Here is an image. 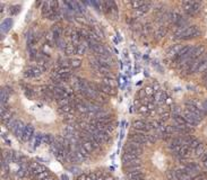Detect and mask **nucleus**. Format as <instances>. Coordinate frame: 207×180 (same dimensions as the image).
<instances>
[{
  "label": "nucleus",
  "instance_id": "nucleus-9",
  "mask_svg": "<svg viewBox=\"0 0 207 180\" xmlns=\"http://www.w3.org/2000/svg\"><path fill=\"white\" fill-rule=\"evenodd\" d=\"M97 88H98V91H100V92L106 93V95H113V93L116 92V91H114V88L110 87V86H108V85H104L103 82L100 83V85H97Z\"/></svg>",
  "mask_w": 207,
  "mask_h": 180
},
{
  "label": "nucleus",
  "instance_id": "nucleus-18",
  "mask_svg": "<svg viewBox=\"0 0 207 180\" xmlns=\"http://www.w3.org/2000/svg\"><path fill=\"white\" fill-rule=\"evenodd\" d=\"M52 34H53V36H55V40H59L60 38V35L62 34V28L60 26H53L52 27Z\"/></svg>",
  "mask_w": 207,
  "mask_h": 180
},
{
  "label": "nucleus",
  "instance_id": "nucleus-22",
  "mask_svg": "<svg viewBox=\"0 0 207 180\" xmlns=\"http://www.w3.org/2000/svg\"><path fill=\"white\" fill-rule=\"evenodd\" d=\"M138 112L140 114H143V115H148V114L151 113V109L148 108L147 105H143V106H140L138 108Z\"/></svg>",
  "mask_w": 207,
  "mask_h": 180
},
{
  "label": "nucleus",
  "instance_id": "nucleus-10",
  "mask_svg": "<svg viewBox=\"0 0 207 180\" xmlns=\"http://www.w3.org/2000/svg\"><path fill=\"white\" fill-rule=\"evenodd\" d=\"M55 140H57V137L55 135H52V134H43V143L45 145H49V147H51V145L55 143Z\"/></svg>",
  "mask_w": 207,
  "mask_h": 180
},
{
  "label": "nucleus",
  "instance_id": "nucleus-1",
  "mask_svg": "<svg viewBox=\"0 0 207 180\" xmlns=\"http://www.w3.org/2000/svg\"><path fill=\"white\" fill-rule=\"evenodd\" d=\"M198 35H200V32L197 26H188L186 28H178V31L175 32L174 36L177 38H191V37H197Z\"/></svg>",
  "mask_w": 207,
  "mask_h": 180
},
{
  "label": "nucleus",
  "instance_id": "nucleus-3",
  "mask_svg": "<svg viewBox=\"0 0 207 180\" xmlns=\"http://www.w3.org/2000/svg\"><path fill=\"white\" fill-rule=\"evenodd\" d=\"M185 120H187V123H188V125L189 126H196V125H198L199 124V122L201 120L199 116H197V115H195V114L190 113V112H188L186 110V113H185Z\"/></svg>",
  "mask_w": 207,
  "mask_h": 180
},
{
  "label": "nucleus",
  "instance_id": "nucleus-12",
  "mask_svg": "<svg viewBox=\"0 0 207 180\" xmlns=\"http://www.w3.org/2000/svg\"><path fill=\"white\" fill-rule=\"evenodd\" d=\"M173 120L175 122L177 125H188V123H187V120H185V117L179 115V114H174V115H173Z\"/></svg>",
  "mask_w": 207,
  "mask_h": 180
},
{
  "label": "nucleus",
  "instance_id": "nucleus-17",
  "mask_svg": "<svg viewBox=\"0 0 207 180\" xmlns=\"http://www.w3.org/2000/svg\"><path fill=\"white\" fill-rule=\"evenodd\" d=\"M199 10H200V4H199V2H196V1H195V2H193V7H191V8H190V9H189L187 13L193 16V15H195V14L198 13Z\"/></svg>",
  "mask_w": 207,
  "mask_h": 180
},
{
  "label": "nucleus",
  "instance_id": "nucleus-4",
  "mask_svg": "<svg viewBox=\"0 0 207 180\" xmlns=\"http://www.w3.org/2000/svg\"><path fill=\"white\" fill-rule=\"evenodd\" d=\"M25 126H26V125H24L21 120H16L15 124L13 125V127H12L10 129H12V132L14 133V135L16 137L22 139L23 133H24V129H25Z\"/></svg>",
  "mask_w": 207,
  "mask_h": 180
},
{
  "label": "nucleus",
  "instance_id": "nucleus-28",
  "mask_svg": "<svg viewBox=\"0 0 207 180\" xmlns=\"http://www.w3.org/2000/svg\"><path fill=\"white\" fill-rule=\"evenodd\" d=\"M169 115H170V114L167 113V112H166V113H162V114H161V120H167V117H169Z\"/></svg>",
  "mask_w": 207,
  "mask_h": 180
},
{
  "label": "nucleus",
  "instance_id": "nucleus-26",
  "mask_svg": "<svg viewBox=\"0 0 207 180\" xmlns=\"http://www.w3.org/2000/svg\"><path fill=\"white\" fill-rule=\"evenodd\" d=\"M80 60L79 59H73V60H70V67L73 68H78L80 67Z\"/></svg>",
  "mask_w": 207,
  "mask_h": 180
},
{
  "label": "nucleus",
  "instance_id": "nucleus-21",
  "mask_svg": "<svg viewBox=\"0 0 207 180\" xmlns=\"http://www.w3.org/2000/svg\"><path fill=\"white\" fill-rule=\"evenodd\" d=\"M55 45H57V47L58 48H60V50H66V47H67V44H66V42L63 40H61V38H59V40L55 41Z\"/></svg>",
  "mask_w": 207,
  "mask_h": 180
},
{
  "label": "nucleus",
  "instance_id": "nucleus-16",
  "mask_svg": "<svg viewBox=\"0 0 207 180\" xmlns=\"http://www.w3.org/2000/svg\"><path fill=\"white\" fill-rule=\"evenodd\" d=\"M13 114H12V112L8 109V110H6L5 113H1V120L5 123V124H7L8 122H10V120H13Z\"/></svg>",
  "mask_w": 207,
  "mask_h": 180
},
{
  "label": "nucleus",
  "instance_id": "nucleus-5",
  "mask_svg": "<svg viewBox=\"0 0 207 180\" xmlns=\"http://www.w3.org/2000/svg\"><path fill=\"white\" fill-rule=\"evenodd\" d=\"M42 73L41 69L39 67H28L25 69V71H24V75L26 77V78H37V77H40Z\"/></svg>",
  "mask_w": 207,
  "mask_h": 180
},
{
  "label": "nucleus",
  "instance_id": "nucleus-24",
  "mask_svg": "<svg viewBox=\"0 0 207 180\" xmlns=\"http://www.w3.org/2000/svg\"><path fill=\"white\" fill-rule=\"evenodd\" d=\"M130 4H131V6L134 7V9H136V10H137V9H139L140 7L144 6L146 2H145V1H131Z\"/></svg>",
  "mask_w": 207,
  "mask_h": 180
},
{
  "label": "nucleus",
  "instance_id": "nucleus-2",
  "mask_svg": "<svg viewBox=\"0 0 207 180\" xmlns=\"http://www.w3.org/2000/svg\"><path fill=\"white\" fill-rule=\"evenodd\" d=\"M132 128L135 131H139V132H145V133H150L152 131V126L151 123H147L145 120H134L132 122Z\"/></svg>",
  "mask_w": 207,
  "mask_h": 180
},
{
  "label": "nucleus",
  "instance_id": "nucleus-15",
  "mask_svg": "<svg viewBox=\"0 0 207 180\" xmlns=\"http://www.w3.org/2000/svg\"><path fill=\"white\" fill-rule=\"evenodd\" d=\"M8 97H9V92L5 88L1 89V91H0V102H1V105H6L7 104Z\"/></svg>",
  "mask_w": 207,
  "mask_h": 180
},
{
  "label": "nucleus",
  "instance_id": "nucleus-14",
  "mask_svg": "<svg viewBox=\"0 0 207 180\" xmlns=\"http://www.w3.org/2000/svg\"><path fill=\"white\" fill-rule=\"evenodd\" d=\"M76 48H77V44L75 43H70V44H67V47L66 50L63 51L67 55H71V54H76Z\"/></svg>",
  "mask_w": 207,
  "mask_h": 180
},
{
  "label": "nucleus",
  "instance_id": "nucleus-11",
  "mask_svg": "<svg viewBox=\"0 0 207 180\" xmlns=\"http://www.w3.org/2000/svg\"><path fill=\"white\" fill-rule=\"evenodd\" d=\"M12 26H13V19L12 18H7V19L4 20L2 24H1V31L4 33H6V32H8Z\"/></svg>",
  "mask_w": 207,
  "mask_h": 180
},
{
  "label": "nucleus",
  "instance_id": "nucleus-23",
  "mask_svg": "<svg viewBox=\"0 0 207 180\" xmlns=\"http://www.w3.org/2000/svg\"><path fill=\"white\" fill-rule=\"evenodd\" d=\"M85 51H86V45H85V44H82V43L77 44L76 54H79V55H80V54H84Z\"/></svg>",
  "mask_w": 207,
  "mask_h": 180
},
{
  "label": "nucleus",
  "instance_id": "nucleus-6",
  "mask_svg": "<svg viewBox=\"0 0 207 180\" xmlns=\"http://www.w3.org/2000/svg\"><path fill=\"white\" fill-rule=\"evenodd\" d=\"M34 136V127L32 125H26L25 126V129H24V133H23V136H22L21 140L23 142H31V140L33 139Z\"/></svg>",
  "mask_w": 207,
  "mask_h": 180
},
{
  "label": "nucleus",
  "instance_id": "nucleus-29",
  "mask_svg": "<svg viewBox=\"0 0 207 180\" xmlns=\"http://www.w3.org/2000/svg\"><path fill=\"white\" fill-rule=\"evenodd\" d=\"M203 79H204L205 81L207 80V69H206V71H205V72L203 73Z\"/></svg>",
  "mask_w": 207,
  "mask_h": 180
},
{
  "label": "nucleus",
  "instance_id": "nucleus-7",
  "mask_svg": "<svg viewBox=\"0 0 207 180\" xmlns=\"http://www.w3.org/2000/svg\"><path fill=\"white\" fill-rule=\"evenodd\" d=\"M182 45H180V44H177V45H173L170 50H169V52H167V56L173 60V59H175L178 55H179L180 51H181V48H182Z\"/></svg>",
  "mask_w": 207,
  "mask_h": 180
},
{
  "label": "nucleus",
  "instance_id": "nucleus-13",
  "mask_svg": "<svg viewBox=\"0 0 207 180\" xmlns=\"http://www.w3.org/2000/svg\"><path fill=\"white\" fill-rule=\"evenodd\" d=\"M150 8H151V2H146L144 6L140 7L139 9L136 10V15H137V16H143V15H145V14L150 10Z\"/></svg>",
  "mask_w": 207,
  "mask_h": 180
},
{
  "label": "nucleus",
  "instance_id": "nucleus-20",
  "mask_svg": "<svg viewBox=\"0 0 207 180\" xmlns=\"http://www.w3.org/2000/svg\"><path fill=\"white\" fill-rule=\"evenodd\" d=\"M19 11H21V6H19V5H14V6H10V8H9V14H10L12 16L17 15Z\"/></svg>",
  "mask_w": 207,
  "mask_h": 180
},
{
  "label": "nucleus",
  "instance_id": "nucleus-27",
  "mask_svg": "<svg viewBox=\"0 0 207 180\" xmlns=\"http://www.w3.org/2000/svg\"><path fill=\"white\" fill-rule=\"evenodd\" d=\"M34 91L32 90V89H26L25 90V95H26V97H28V98H32L33 96H34Z\"/></svg>",
  "mask_w": 207,
  "mask_h": 180
},
{
  "label": "nucleus",
  "instance_id": "nucleus-8",
  "mask_svg": "<svg viewBox=\"0 0 207 180\" xmlns=\"http://www.w3.org/2000/svg\"><path fill=\"white\" fill-rule=\"evenodd\" d=\"M204 46H196V47H193V50H191V52H190V58L193 59V60H197V59H200L201 58V55L204 53Z\"/></svg>",
  "mask_w": 207,
  "mask_h": 180
},
{
  "label": "nucleus",
  "instance_id": "nucleus-19",
  "mask_svg": "<svg viewBox=\"0 0 207 180\" xmlns=\"http://www.w3.org/2000/svg\"><path fill=\"white\" fill-rule=\"evenodd\" d=\"M103 83L104 85H108L110 87H113L116 86V82H114V77H106V78H103Z\"/></svg>",
  "mask_w": 207,
  "mask_h": 180
},
{
  "label": "nucleus",
  "instance_id": "nucleus-25",
  "mask_svg": "<svg viewBox=\"0 0 207 180\" xmlns=\"http://www.w3.org/2000/svg\"><path fill=\"white\" fill-rule=\"evenodd\" d=\"M166 31L164 27H160L159 29L156 31V36H157V38H161V37H163L164 35H165Z\"/></svg>",
  "mask_w": 207,
  "mask_h": 180
}]
</instances>
